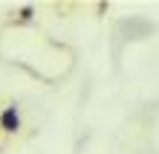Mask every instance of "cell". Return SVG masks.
<instances>
[{
  "label": "cell",
  "mask_w": 159,
  "mask_h": 154,
  "mask_svg": "<svg viewBox=\"0 0 159 154\" xmlns=\"http://www.w3.org/2000/svg\"><path fill=\"white\" fill-rule=\"evenodd\" d=\"M0 131L3 134H17L20 131V108L12 102L0 111Z\"/></svg>",
  "instance_id": "cell-1"
},
{
  "label": "cell",
  "mask_w": 159,
  "mask_h": 154,
  "mask_svg": "<svg viewBox=\"0 0 159 154\" xmlns=\"http://www.w3.org/2000/svg\"><path fill=\"white\" fill-rule=\"evenodd\" d=\"M35 12H38V9H35L32 3H26V6H20L15 12V21L17 23H29V21H35Z\"/></svg>",
  "instance_id": "cell-2"
}]
</instances>
